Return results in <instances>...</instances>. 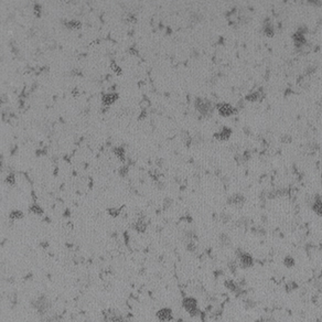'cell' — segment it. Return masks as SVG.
Masks as SVG:
<instances>
[{
    "label": "cell",
    "mask_w": 322,
    "mask_h": 322,
    "mask_svg": "<svg viewBox=\"0 0 322 322\" xmlns=\"http://www.w3.org/2000/svg\"><path fill=\"white\" fill-rule=\"evenodd\" d=\"M224 286H225V287H226L230 291H232L233 293H235V295H236L237 297L244 296L245 293H246L244 290H243V288H242L241 286H239L236 281H234L233 279H227V280H225V281H224Z\"/></svg>",
    "instance_id": "cell-6"
},
{
    "label": "cell",
    "mask_w": 322,
    "mask_h": 322,
    "mask_svg": "<svg viewBox=\"0 0 322 322\" xmlns=\"http://www.w3.org/2000/svg\"><path fill=\"white\" fill-rule=\"evenodd\" d=\"M185 247L189 252L191 253H194L196 250V244L194 243V241H189V242H185Z\"/></svg>",
    "instance_id": "cell-26"
},
{
    "label": "cell",
    "mask_w": 322,
    "mask_h": 322,
    "mask_svg": "<svg viewBox=\"0 0 322 322\" xmlns=\"http://www.w3.org/2000/svg\"><path fill=\"white\" fill-rule=\"evenodd\" d=\"M190 19L193 21V22H200V21L203 19V16H202L201 13H192Z\"/></svg>",
    "instance_id": "cell-30"
},
{
    "label": "cell",
    "mask_w": 322,
    "mask_h": 322,
    "mask_svg": "<svg viewBox=\"0 0 322 322\" xmlns=\"http://www.w3.org/2000/svg\"><path fill=\"white\" fill-rule=\"evenodd\" d=\"M245 303H246V305H247L249 308H254V307H255V302H254L252 299H247V300H245Z\"/></svg>",
    "instance_id": "cell-39"
},
{
    "label": "cell",
    "mask_w": 322,
    "mask_h": 322,
    "mask_svg": "<svg viewBox=\"0 0 322 322\" xmlns=\"http://www.w3.org/2000/svg\"><path fill=\"white\" fill-rule=\"evenodd\" d=\"M292 39H293V42H295V46H296L297 49L302 50L306 46V44H307V41H306L305 35L300 34V33H298V32H296V33L292 35Z\"/></svg>",
    "instance_id": "cell-11"
},
{
    "label": "cell",
    "mask_w": 322,
    "mask_h": 322,
    "mask_svg": "<svg viewBox=\"0 0 322 322\" xmlns=\"http://www.w3.org/2000/svg\"><path fill=\"white\" fill-rule=\"evenodd\" d=\"M313 72H314V69H313V67H308L307 71H306V74L309 75V74H311V73H313Z\"/></svg>",
    "instance_id": "cell-43"
},
{
    "label": "cell",
    "mask_w": 322,
    "mask_h": 322,
    "mask_svg": "<svg viewBox=\"0 0 322 322\" xmlns=\"http://www.w3.org/2000/svg\"><path fill=\"white\" fill-rule=\"evenodd\" d=\"M282 141L284 142H291V137L290 136H284L282 137Z\"/></svg>",
    "instance_id": "cell-40"
},
{
    "label": "cell",
    "mask_w": 322,
    "mask_h": 322,
    "mask_svg": "<svg viewBox=\"0 0 322 322\" xmlns=\"http://www.w3.org/2000/svg\"><path fill=\"white\" fill-rule=\"evenodd\" d=\"M118 94L116 93H108V94H105V95L102 96V102L105 106H109L112 105L113 103H115L116 101L118 99Z\"/></svg>",
    "instance_id": "cell-13"
},
{
    "label": "cell",
    "mask_w": 322,
    "mask_h": 322,
    "mask_svg": "<svg viewBox=\"0 0 322 322\" xmlns=\"http://www.w3.org/2000/svg\"><path fill=\"white\" fill-rule=\"evenodd\" d=\"M127 20L129 21V22H135V21H136L135 15H132V13H128V16H127Z\"/></svg>",
    "instance_id": "cell-38"
},
{
    "label": "cell",
    "mask_w": 322,
    "mask_h": 322,
    "mask_svg": "<svg viewBox=\"0 0 322 322\" xmlns=\"http://www.w3.org/2000/svg\"><path fill=\"white\" fill-rule=\"evenodd\" d=\"M29 211L33 213V214H35V215H42V214H43V210H42V207H41L40 205H38V204H32L31 206H30Z\"/></svg>",
    "instance_id": "cell-23"
},
{
    "label": "cell",
    "mask_w": 322,
    "mask_h": 322,
    "mask_svg": "<svg viewBox=\"0 0 322 322\" xmlns=\"http://www.w3.org/2000/svg\"><path fill=\"white\" fill-rule=\"evenodd\" d=\"M156 316L160 322H169L173 319V312L170 308H162L157 311Z\"/></svg>",
    "instance_id": "cell-9"
},
{
    "label": "cell",
    "mask_w": 322,
    "mask_h": 322,
    "mask_svg": "<svg viewBox=\"0 0 322 322\" xmlns=\"http://www.w3.org/2000/svg\"><path fill=\"white\" fill-rule=\"evenodd\" d=\"M33 8H34V13H35V16H37V17H40V16H41V6H40V5L35 3Z\"/></svg>",
    "instance_id": "cell-36"
},
{
    "label": "cell",
    "mask_w": 322,
    "mask_h": 322,
    "mask_svg": "<svg viewBox=\"0 0 322 322\" xmlns=\"http://www.w3.org/2000/svg\"><path fill=\"white\" fill-rule=\"evenodd\" d=\"M63 24L66 27V28H69V29H80V27H82V23H80V21H78V20L64 21Z\"/></svg>",
    "instance_id": "cell-18"
},
{
    "label": "cell",
    "mask_w": 322,
    "mask_h": 322,
    "mask_svg": "<svg viewBox=\"0 0 322 322\" xmlns=\"http://www.w3.org/2000/svg\"><path fill=\"white\" fill-rule=\"evenodd\" d=\"M231 135H232V129L228 127H224L220 132L214 134V137L216 139H220V140H227L231 137Z\"/></svg>",
    "instance_id": "cell-15"
},
{
    "label": "cell",
    "mask_w": 322,
    "mask_h": 322,
    "mask_svg": "<svg viewBox=\"0 0 322 322\" xmlns=\"http://www.w3.org/2000/svg\"><path fill=\"white\" fill-rule=\"evenodd\" d=\"M9 217L11 220H19V219H22L23 217V212L19 210H15V211H11L10 214H9Z\"/></svg>",
    "instance_id": "cell-24"
},
{
    "label": "cell",
    "mask_w": 322,
    "mask_h": 322,
    "mask_svg": "<svg viewBox=\"0 0 322 322\" xmlns=\"http://www.w3.org/2000/svg\"><path fill=\"white\" fill-rule=\"evenodd\" d=\"M284 265H285V267H287V268H293L295 266H296V260H295V258L291 256H286L285 258H284Z\"/></svg>",
    "instance_id": "cell-22"
},
{
    "label": "cell",
    "mask_w": 322,
    "mask_h": 322,
    "mask_svg": "<svg viewBox=\"0 0 322 322\" xmlns=\"http://www.w3.org/2000/svg\"><path fill=\"white\" fill-rule=\"evenodd\" d=\"M182 307L191 317H199L201 313L198 309V301L193 297H184L182 299Z\"/></svg>",
    "instance_id": "cell-4"
},
{
    "label": "cell",
    "mask_w": 322,
    "mask_h": 322,
    "mask_svg": "<svg viewBox=\"0 0 322 322\" xmlns=\"http://www.w3.org/2000/svg\"><path fill=\"white\" fill-rule=\"evenodd\" d=\"M113 151H114V153H115L116 157H117L118 159H120L121 162H124V161H125V149H124V147H116V148H114V149H113Z\"/></svg>",
    "instance_id": "cell-19"
},
{
    "label": "cell",
    "mask_w": 322,
    "mask_h": 322,
    "mask_svg": "<svg viewBox=\"0 0 322 322\" xmlns=\"http://www.w3.org/2000/svg\"><path fill=\"white\" fill-rule=\"evenodd\" d=\"M219 243L221 245V247L223 248H228L232 246V239L225 233H221L219 235Z\"/></svg>",
    "instance_id": "cell-14"
},
{
    "label": "cell",
    "mask_w": 322,
    "mask_h": 322,
    "mask_svg": "<svg viewBox=\"0 0 322 322\" xmlns=\"http://www.w3.org/2000/svg\"><path fill=\"white\" fill-rule=\"evenodd\" d=\"M120 211H121V207H119V209H108L107 212L109 213L110 216H113V217H117V216L119 215Z\"/></svg>",
    "instance_id": "cell-31"
},
{
    "label": "cell",
    "mask_w": 322,
    "mask_h": 322,
    "mask_svg": "<svg viewBox=\"0 0 322 322\" xmlns=\"http://www.w3.org/2000/svg\"><path fill=\"white\" fill-rule=\"evenodd\" d=\"M202 141V137L200 135H196L195 137H192V142L193 144H200Z\"/></svg>",
    "instance_id": "cell-37"
},
{
    "label": "cell",
    "mask_w": 322,
    "mask_h": 322,
    "mask_svg": "<svg viewBox=\"0 0 322 322\" xmlns=\"http://www.w3.org/2000/svg\"><path fill=\"white\" fill-rule=\"evenodd\" d=\"M128 170H129V167H128V166H126V164L121 166V167L119 168V170H118L119 176H120V177H126L127 173H128Z\"/></svg>",
    "instance_id": "cell-28"
},
{
    "label": "cell",
    "mask_w": 322,
    "mask_h": 322,
    "mask_svg": "<svg viewBox=\"0 0 322 322\" xmlns=\"http://www.w3.org/2000/svg\"><path fill=\"white\" fill-rule=\"evenodd\" d=\"M236 257H237V262H238V266L242 269H248L254 266V258L253 256L248 254L247 252H245L243 249L236 250Z\"/></svg>",
    "instance_id": "cell-3"
},
{
    "label": "cell",
    "mask_w": 322,
    "mask_h": 322,
    "mask_svg": "<svg viewBox=\"0 0 322 322\" xmlns=\"http://www.w3.org/2000/svg\"><path fill=\"white\" fill-rule=\"evenodd\" d=\"M135 230L139 233H145L147 230V223L146 220H145V216H139L138 220L136 221L135 223Z\"/></svg>",
    "instance_id": "cell-16"
},
{
    "label": "cell",
    "mask_w": 322,
    "mask_h": 322,
    "mask_svg": "<svg viewBox=\"0 0 322 322\" xmlns=\"http://www.w3.org/2000/svg\"><path fill=\"white\" fill-rule=\"evenodd\" d=\"M246 202V199L243 194L241 193H235V194H232L231 196H228L227 199V204L232 205V206H236V207H242L243 205L245 204Z\"/></svg>",
    "instance_id": "cell-7"
},
{
    "label": "cell",
    "mask_w": 322,
    "mask_h": 322,
    "mask_svg": "<svg viewBox=\"0 0 322 322\" xmlns=\"http://www.w3.org/2000/svg\"><path fill=\"white\" fill-rule=\"evenodd\" d=\"M129 51H130V53H131V54H134V55H138V51H137V50H136L135 48H130V50H129Z\"/></svg>",
    "instance_id": "cell-42"
},
{
    "label": "cell",
    "mask_w": 322,
    "mask_h": 322,
    "mask_svg": "<svg viewBox=\"0 0 322 322\" xmlns=\"http://www.w3.org/2000/svg\"><path fill=\"white\" fill-rule=\"evenodd\" d=\"M103 318L106 322H129V320L115 309L103 311Z\"/></svg>",
    "instance_id": "cell-5"
},
{
    "label": "cell",
    "mask_w": 322,
    "mask_h": 322,
    "mask_svg": "<svg viewBox=\"0 0 322 322\" xmlns=\"http://www.w3.org/2000/svg\"><path fill=\"white\" fill-rule=\"evenodd\" d=\"M31 306L32 308H34L35 310L38 311V313L43 317L45 314H48V311L51 308V301H50V299L45 295H40L35 299L32 300Z\"/></svg>",
    "instance_id": "cell-1"
},
{
    "label": "cell",
    "mask_w": 322,
    "mask_h": 322,
    "mask_svg": "<svg viewBox=\"0 0 322 322\" xmlns=\"http://www.w3.org/2000/svg\"><path fill=\"white\" fill-rule=\"evenodd\" d=\"M194 107L202 116L204 117H210L214 112V106L211 101L204 99L202 97H196L194 101Z\"/></svg>",
    "instance_id": "cell-2"
},
{
    "label": "cell",
    "mask_w": 322,
    "mask_h": 322,
    "mask_svg": "<svg viewBox=\"0 0 322 322\" xmlns=\"http://www.w3.org/2000/svg\"><path fill=\"white\" fill-rule=\"evenodd\" d=\"M263 32L268 38H273L274 34H275V29H274L273 23H271V21L269 19H266L265 22L263 23Z\"/></svg>",
    "instance_id": "cell-12"
},
{
    "label": "cell",
    "mask_w": 322,
    "mask_h": 322,
    "mask_svg": "<svg viewBox=\"0 0 322 322\" xmlns=\"http://www.w3.org/2000/svg\"><path fill=\"white\" fill-rule=\"evenodd\" d=\"M181 139L187 147H189L191 144H192V137H191L190 134H189L188 131H184L183 130V131L181 132Z\"/></svg>",
    "instance_id": "cell-21"
},
{
    "label": "cell",
    "mask_w": 322,
    "mask_h": 322,
    "mask_svg": "<svg viewBox=\"0 0 322 322\" xmlns=\"http://www.w3.org/2000/svg\"><path fill=\"white\" fill-rule=\"evenodd\" d=\"M296 288H297V284H296V282H293V281L288 282L287 285H286V290H287V291H292V290H295Z\"/></svg>",
    "instance_id": "cell-32"
},
{
    "label": "cell",
    "mask_w": 322,
    "mask_h": 322,
    "mask_svg": "<svg viewBox=\"0 0 322 322\" xmlns=\"http://www.w3.org/2000/svg\"><path fill=\"white\" fill-rule=\"evenodd\" d=\"M110 66H112V70L115 73H117V74H121V70L119 69V66H117V64H116L115 62H112V63H110Z\"/></svg>",
    "instance_id": "cell-33"
},
{
    "label": "cell",
    "mask_w": 322,
    "mask_h": 322,
    "mask_svg": "<svg viewBox=\"0 0 322 322\" xmlns=\"http://www.w3.org/2000/svg\"><path fill=\"white\" fill-rule=\"evenodd\" d=\"M145 117H147V112H146V109H144L142 112H141L140 116H139V119H140V120H142V119H144Z\"/></svg>",
    "instance_id": "cell-41"
},
{
    "label": "cell",
    "mask_w": 322,
    "mask_h": 322,
    "mask_svg": "<svg viewBox=\"0 0 322 322\" xmlns=\"http://www.w3.org/2000/svg\"><path fill=\"white\" fill-rule=\"evenodd\" d=\"M173 201L171 200L170 198H167V199H164V201H163V207L164 209H168V207H170L171 205H172Z\"/></svg>",
    "instance_id": "cell-34"
},
{
    "label": "cell",
    "mask_w": 322,
    "mask_h": 322,
    "mask_svg": "<svg viewBox=\"0 0 322 322\" xmlns=\"http://www.w3.org/2000/svg\"><path fill=\"white\" fill-rule=\"evenodd\" d=\"M296 32H298V33H300V34L305 35L306 33L308 32V28L306 26H301V27H299V28H298V30H297Z\"/></svg>",
    "instance_id": "cell-35"
},
{
    "label": "cell",
    "mask_w": 322,
    "mask_h": 322,
    "mask_svg": "<svg viewBox=\"0 0 322 322\" xmlns=\"http://www.w3.org/2000/svg\"><path fill=\"white\" fill-rule=\"evenodd\" d=\"M15 182H16L15 174H13V173H9L8 176H7V178H6V183L10 184V185H13V184H15Z\"/></svg>",
    "instance_id": "cell-29"
},
{
    "label": "cell",
    "mask_w": 322,
    "mask_h": 322,
    "mask_svg": "<svg viewBox=\"0 0 322 322\" xmlns=\"http://www.w3.org/2000/svg\"><path fill=\"white\" fill-rule=\"evenodd\" d=\"M311 209L313 210V212L316 214H318L319 216H322V198L320 195H316L314 199H312Z\"/></svg>",
    "instance_id": "cell-10"
},
{
    "label": "cell",
    "mask_w": 322,
    "mask_h": 322,
    "mask_svg": "<svg viewBox=\"0 0 322 322\" xmlns=\"http://www.w3.org/2000/svg\"><path fill=\"white\" fill-rule=\"evenodd\" d=\"M220 219H221V222L223 224H227V223H230L232 221V216L230 214H227V213H222Z\"/></svg>",
    "instance_id": "cell-27"
},
{
    "label": "cell",
    "mask_w": 322,
    "mask_h": 322,
    "mask_svg": "<svg viewBox=\"0 0 322 322\" xmlns=\"http://www.w3.org/2000/svg\"><path fill=\"white\" fill-rule=\"evenodd\" d=\"M216 108L219 110L220 115L223 116V117H230V116L234 115L236 113V108H234L233 106H231L230 104H216Z\"/></svg>",
    "instance_id": "cell-8"
},
{
    "label": "cell",
    "mask_w": 322,
    "mask_h": 322,
    "mask_svg": "<svg viewBox=\"0 0 322 322\" xmlns=\"http://www.w3.org/2000/svg\"><path fill=\"white\" fill-rule=\"evenodd\" d=\"M227 267H228L231 273L235 274L236 270H237V267H239L237 259H230V260L227 262Z\"/></svg>",
    "instance_id": "cell-20"
},
{
    "label": "cell",
    "mask_w": 322,
    "mask_h": 322,
    "mask_svg": "<svg viewBox=\"0 0 322 322\" xmlns=\"http://www.w3.org/2000/svg\"><path fill=\"white\" fill-rule=\"evenodd\" d=\"M236 224H237V226H248V225L250 224V220L248 219V217H246V216H243V217H241V219L238 220V221L236 222Z\"/></svg>",
    "instance_id": "cell-25"
},
{
    "label": "cell",
    "mask_w": 322,
    "mask_h": 322,
    "mask_svg": "<svg viewBox=\"0 0 322 322\" xmlns=\"http://www.w3.org/2000/svg\"><path fill=\"white\" fill-rule=\"evenodd\" d=\"M263 97H264V93H262L260 91H259V92H254V93L248 94V95L245 97V99H246L247 102H259V101H262Z\"/></svg>",
    "instance_id": "cell-17"
}]
</instances>
